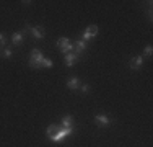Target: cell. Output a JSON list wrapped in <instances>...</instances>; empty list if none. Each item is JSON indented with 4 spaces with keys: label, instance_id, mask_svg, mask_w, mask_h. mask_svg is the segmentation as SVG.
Instances as JSON below:
<instances>
[{
    "label": "cell",
    "instance_id": "1",
    "mask_svg": "<svg viewBox=\"0 0 153 147\" xmlns=\"http://www.w3.org/2000/svg\"><path fill=\"white\" fill-rule=\"evenodd\" d=\"M42 59H44V56H42V52L39 49H33L31 51V59H30V67L31 69H41V62Z\"/></svg>",
    "mask_w": 153,
    "mask_h": 147
},
{
    "label": "cell",
    "instance_id": "2",
    "mask_svg": "<svg viewBox=\"0 0 153 147\" xmlns=\"http://www.w3.org/2000/svg\"><path fill=\"white\" fill-rule=\"evenodd\" d=\"M74 132V128H59V131L56 132V134L51 137V141H54V142H59L62 141V139H65V137H68V136Z\"/></svg>",
    "mask_w": 153,
    "mask_h": 147
},
{
    "label": "cell",
    "instance_id": "3",
    "mask_svg": "<svg viewBox=\"0 0 153 147\" xmlns=\"http://www.w3.org/2000/svg\"><path fill=\"white\" fill-rule=\"evenodd\" d=\"M57 47L62 51V54H68V52H72V49H74V44L70 43L68 38H59L57 39Z\"/></svg>",
    "mask_w": 153,
    "mask_h": 147
},
{
    "label": "cell",
    "instance_id": "4",
    "mask_svg": "<svg viewBox=\"0 0 153 147\" xmlns=\"http://www.w3.org/2000/svg\"><path fill=\"white\" fill-rule=\"evenodd\" d=\"M98 34V26L96 25H90V26H86V29L83 31V41H90L91 38H94V36Z\"/></svg>",
    "mask_w": 153,
    "mask_h": 147
},
{
    "label": "cell",
    "instance_id": "5",
    "mask_svg": "<svg viewBox=\"0 0 153 147\" xmlns=\"http://www.w3.org/2000/svg\"><path fill=\"white\" fill-rule=\"evenodd\" d=\"M142 65H143V57L142 56H134L129 62V67L132 69V70H138Z\"/></svg>",
    "mask_w": 153,
    "mask_h": 147
},
{
    "label": "cell",
    "instance_id": "6",
    "mask_svg": "<svg viewBox=\"0 0 153 147\" xmlns=\"http://www.w3.org/2000/svg\"><path fill=\"white\" fill-rule=\"evenodd\" d=\"M30 34H33L34 39H42L44 34H46V31H44V28H41V26H31Z\"/></svg>",
    "mask_w": 153,
    "mask_h": 147
},
{
    "label": "cell",
    "instance_id": "7",
    "mask_svg": "<svg viewBox=\"0 0 153 147\" xmlns=\"http://www.w3.org/2000/svg\"><path fill=\"white\" fill-rule=\"evenodd\" d=\"M94 121H96V124L98 126H101V128H106L111 124V121H109V118L108 116H104V115H98V116H94Z\"/></svg>",
    "mask_w": 153,
    "mask_h": 147
},
{
    "label": "cell",
    "instance_id": "8",
    "mask_svg": "<svg viewBox=\"0 0 153 147\" xmlns=\"http://www.w3.org/2000/svg\"><path fill=\"white\" fill-rule=\"evenodd\" d=\"M76 61H78V56H76L75 52H68V54H65V65L72 67V65H74Z\"/></svg>",
    "mask_w": 153,
    "mask_h": 147
},
{
    "label": "cell",
    "instance_id": "9",
    "mask_svg": "<svg viewBox=\"0 0 153 147\" xmlns=\"http://www.w3.org/2000/svg\"><path fill=\"white\" fill-rule=\"evenodd\" d=\"M12 56H13V52H12V49H10V47L0 46V57H2V59H10Z\"/></svg>",
    "mask_w": 153,
    "mask_h": 147
},
{
    "label": "cell",
    "instance_id": "10",
    "mask_svg": "<svg viewBox=\"0 0 153 147\" xmlns=\"http://www.w3.org/2000/svg\"><path fill=\"white\" fill-rule=\"evenodd\" d=\"M85 49H86V43L83 41V39H82V41H76V44H75V54H76V56H80Z\"/></svg>",
    "mask_w": 153,
    "mask_h": 147
},
{
    "label": "cell",
    "instance_id": "11",
    "mask_svg": "<svg viewBox=\"0 0 153 147\" xmlns=\"http://www.w3.org/2000/svg\"><path fill=\"white\" fill-rule=\"evenodd\" d=\"M12 43L15 44V46H20V44L23 43V33H13L12 34Z\"/></svg>",
    "mask_w": 153,
    "mask_h": 147
},
{
    "label": "cell",
    "instance_id": "12",
    "mask_svg": "<svg viewBox=\"0 0 153 147\" xmlns=\"http://www.w3.org/2000/svg\"><path fill=\"white\" fill-rule=\"evenodd\" d=\"M72 126H74V118L70 115L62 118V128H72Z\"/></svg>",
    "mask_w": 153,
    "mask_h": 147
},
{
    "label": "cell",
    "instance_id": "13",
    "mask_svg": "<svg viewBox=\"0 0 153 147\" xmlns=\"http://www.w3.org/2000/svg\"><path fill=\"white\" fill-rule=\"evenodd\" d=\"M67 87H68V88H72V90H76V88L80 87V80L76 79V77H72V79H68Z\"/></svg>",
    "mask_w": 153,
    "mask_h": 147
},
{
    "label": "cell",
    "instance_id": "14",
    "mask_svg": "<svg viewBox=\"0 0 153 147\" xmlns=\"http://www.w3.org/2000/svg\"><path fill=\"white\" fill-rule=\"evenodd\" d=\"M57 131H59V126H56V124H51V126H47V137L51 139Z\"/></svg>",
    "mask_w": 153,
    "mask_h": 147
},
{
    "label": "cell",
    "instance_id": "15",
    "mask_svg": "<svg viewBox=\"0 0 153 147\" xmlns=\"http://www.w3.org/2000/svg\"><path fill=\"white\" fill-rule=\"evenodd\" d=\"M41 67H46V69H49V67H52V61H49V59H42V62H41Z\"/></svg>",
    "mask_w": 153,
    "mask_h": 147
},
{
    "label": "cell",
    "instance_id": "16",
    "mask_svg": "<svg viewBox=\"0 0 153 147\" xmlns=\"http://www.w3.org/2000/svg\"><path fill=\"white\" fill-rule=\"evenodd\" d=\"M152 54H153V47H152V46H147V47H145V56L150 57Z\"/></svg>",
    "mask_w": 153,
    "mask_h": 147
},
{
    "label": "cell",
    "instance_id": "17",
    "mask_svg": "<svg viewBox=\"0 0 153 147\" xmlns=\"http://www.w3.org/2000/svg\"><path fill=\"white\" fill-rule=\"evenodd\" d=\"M5 43H7L5 34H3V33H0V46H5Z\"/></svg>",
    "mask_w": 153,
    "mask_h": 147
},
{
    "label": "cell",
    "instance_id": "18",
    "mask_svg": "<svg viewBox=\"0 0 153 147\" xmlns=\"http://www.w3.org/2000/svg\"><path fill=\"white\" fill-rule=\"evenodd\" d=\"M82 92H83V93H88V92H90V85H82Z\"/></svg>",
    "mask_w": 153,
    "mask_h": 147
}]
</instances>
